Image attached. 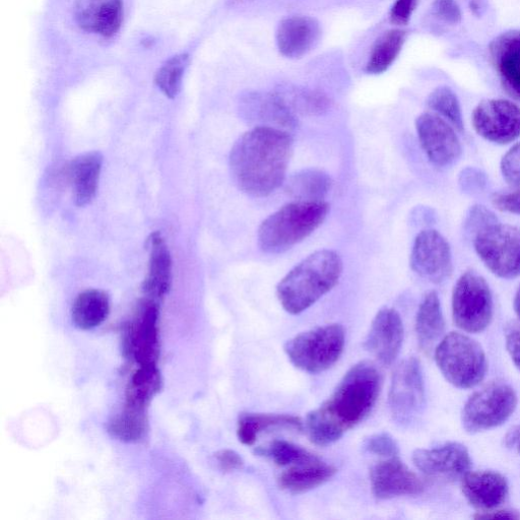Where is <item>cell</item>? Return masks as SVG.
<instances>
[{
  "mask_svg": "<svg viewBox=\"0 0 520 520\" xmlns=\"http://www.w3.org/2000/svg\"><path fill=\"white\" fill-rule=\"evenodd\" d=\"M435 361L444 378L461 389L480 384L488 370L483 348L461 333H450L440 341L435 349Z\"/></svg>",
  "mask_w": 520,
  "mask_h": 520,
  "instance_id": "5b68a950",
  "label": "cell"
},
{
  "mask_svg": "<svg viewBox=\"0 0 520 520\" xmlns=\"http://www.w3.org/2000/svg\"><path fill=\"white\" fill-rule=\"evenodd\" d=\"M188 61L187 54L175 55L168 59L157 72L155 82L168 98L174 99L178 95Z\"/></svg>",
  "mask_w": 520,
  "mask_h": 520,
  "instance_id": "e575fe53",
  "label": "cell"
},
{
  "mask_svg": "<svg viewBox=\"0 0 520 520\" xmlns=\"http://www.w3.org/2000/svg\"><path fill=\"white\" fill-rule=\"evenodd\" d=\"M491 202L500 212L520 215V186H511V188L495 192Z\"/></svg>",
  "mask_w": 520,
  "mask_h": 520,
  "instance_id": "74e56055",
  "label": "cell"
},
{
  "mask_svg": "<svg viewBox=\"0 0 520 520\" xmlns=\"http://www.w3.org/2000/svg\"><path fill=\"white\" fill-rule=\"evenodd\" d=\"M420 144L429 161L437 167H448L462 154L461 141L454 128L436 113H423L416 120Z\"/></svg>",
  "mask_w": 520,
  "mask_h": 520,
  "instance_id": "7c38bea8",
  "label": "cell"
},
{
  "mask_svg": "<svg viewBox=\"0 0 520 520\" xmlns=\"http://www.w3.org/2000/svg\"><path fill=\"white\" fill-rule=\"evenodd\" d=\"M148 246L150 250L149 271L143 284V291L146 298L160 302L171 287V253L159 232L151 235Z\"/></svg>",
  "mask_w": 520,
  "mask_h": 520,
  "instance_id": "44dd1931",
  "label": "cell"
},
{
  "mask_svg": "<svg viewBox=\"0 0 520 520\" xmlns=\"http://www.w3.org/2000/svg\"><path fill=\"white\" fill-rule=\"evenodd\" d=\"M505 446L520 454V425L511 428L504 437Z\"/></svg>",
  "mask_w": 520,
  "mask_h": 520,
  "instance_id": "f6af8a7d",
  "label": "cell"
},
{
  "mask_svg": "<svg viewBox=\"0 0 520 520\" xmlns=\"http://www.w3.org/2000/svg\"><path fill=\"white\" fill-rule=\"evenodd\" d=\"M345 343L344 328L334 323L297 335L286 343L284 351L296 368L315 374L330 369L339 361Z\"/></svg>",
  "mask_w": 520,
  "mask_h": 520,
  "instance_id": "8992f818",
  "label": "cell"
},
{
  "mask_svg": "<svg viewBox=\"0 0 520 520\" xmlns=\"http://www.w3.org/2000/svg\"><path fill=\"white\" fill-rule=\"evenodd\" d=\"M293 112L303 114H321L330 107V101L324 95L305 89H286L279 94Z\"/></svg>",
  "mask_w": 520,
  "mask_h": 520,
  "instance_id": "d590c367",
  "label": "cell"
},
{
  "mask_svg": "<svg viewBox=\"0 0 520 520\" xmlns=\"http://www.w3.org/2000/svg\"><path fill=\"white\" fill-rule=\"evenodd\" d=\"M276 428L301 430L303 424L300 418L289 415L242 414L237 424V436L244 445H253L260 434Z\"/></svg>",
  "mask_w": 520,
  "mask_h": 520,
  "instance_id": "83f0119b",
  "label": "cell"
},
{
  "mask_svg": "<svg viewBox=\"0 0 520 520\" xmlns=\"http://www.w3.org/2000/svg\"><path fill=\"white\" fill-rule=\"evenodd\" d=\"M75 17L84 31L111 38L121 27L123 3L122 0H77Z\"/></svg>",
  "mask_w": 520,
  "mask_h": 520,
  "instance_id": "ac0fdd59",
  "label": "cell"
},
{
  "mask_svg": "<svg viewBox=\"0 0 520 520\" xmlns=\"http://www.w3.org/2000/svg\"><path fill=\"white\" fill-rule=\"evenodd\" d=\"M477 519H519L520 515L510 510H489L482 511V513L476 516Z\"/></svg>",
  "mask_w": 520,
  "mask_h": 520,
  "instance_id": "bcb514c9",
  "label": "cell"
},
{
  "mask_svg": "<svg viewBox=\"0 0 520 520\" xmlns=\"http://www.w3.org/2000/svg\"><path fill=\"white\" fill-rule=\"evenodd\" d=\"M343 269L336 251L312 253L279 283L277 297L282 307L292 315L304 312L338 285Z\"/></svg>",
  "mask_w": 520,
  "mask_h": 520,
  "instance_id": "3957f363",
  "label": "cell"
},
{
  "mask_svg": "<svg viewBox=\"0 0 520 520\" xmlns=\"http://www.w3.org/2000/svg\"><path fill=\"white\" fill-rule=\"evenodd\" d=\"M427 104L436 114L463 132L465 125L462 106L457 94L450 88H436L429 95Z\"/></svg>",
  "mask_w": 520,
  "mask_h": 520,
  "instance_id": "836d02e7",
  "label": "cell"
},
{
  "mask_svg": "<svg viewBox=\"0 0 520 520\" xmlns=\"http://www.w3.org/2000/svg\"><path fill=\"white\" fill-rule=\"evenodd\" d=\"M425 382L421 364L412 357L396 369L389 389V409L396 421L409 424L425 406Z\"/></svg>",
  "mask_w": 520,
  "mask_h": 520,
  "instance_id": "30bf717a",
  "label": "cell"
},
{
  "mask_svg": "<svg viewBox=\"0 0 520 520\" xmlns=\"http://www.w3.org/2000/svg\"><path fill=\"white\" fill-rule=\"evenodd\" d=\"M474 246L495 276L506 280L520 276V229L494 223L475 234Z\"/></svg>",
  "mask_w": 520,
  "mask_h": 520,
  "instance_id": "ba28073f",
  "label": "cell"
},
{
  "mask_svg": "<svg viewBox=\"0 0 520 520\" xmlns=\"http://www.w3.org/2000/svg\"><path fill=\"white\" fill-rule=\"evenodd\" d=\"M337 473V469L319 458L304 462L290 468L279 476V487L291 494H302L329 482Z\"/></svg>",
  "mask_w": 520,
  "mask_h": 520,
  "instance_id": "cb8c5ba5",
  "label": "cell"
},
{
  "mask_svg": "<svg viewBox=\"0 0 520 520\" xmlns=\"http://www.w3.org/2000/svg\"><path fill=\"white\" fill-rule=\"evenodd\" d=\"M445 332V320L439 296L429 292L422 300L416 317V334L420 347L430 351Z\"/></svg>",
  "mask_w": 520,
  "mask_h": 520,
  "instance_id": "484cf974",
  "label": "cell"
},
{
  "mask_svg": "<svg viewBox=\"0 0 520 520\" xmlns=\"http://www.w3.org/2000/svg\"><path fill=\"white\" fill-rule=\"evenodd\" d=\"M373 495L380 500L421 494L424 484L399 457L384 459L370 472Z\"/></svg>",
  "mask_w": 520,
  "mask_h": 520,
  "instance_id": "e0dca14e",
  "label": "cell"
},
{
  "mask_svg": "<svg viewBox=\"0 0 520 520\" xmlns=\"http://www.w3.org/2000/svg\"><path fill=\"white\" fill-rule=\"evenodd\" d=\"M160 302L145 298L130 324L128 351L140 366H157L160 357Z\"/></svg>",
  "mask_w": 520,
  "mask_h": 520,
  "instance_id": "9a60e30c",
  "label": "cell"
},
{
  "mask_svg": "<svg viewBox=\"0 0 520 520\" xmlns=\"http://www.w3.org/2000/svg\"><path fill=\"white\" fill-rule=\"evenodd\" d=\"M319 23L310 17L295 16L283 20L277 30V45L287 58H301L319 42Z\"/></svg>",
  "mask_w": 520,
  "mask_h": 520,
  "instance_id": "d6986e66",
  "label": "cell"
},
{
  "mask_svg": "<svg viewBox=\"0 0 520 520\" xmlns=\"http://www.w3.org/2000/svg\"><path fill=\"white\" fill-rule=\"evenodd\" d=\"M494 223H497L494 214L482 206L473 207L467 221L468 227L475 234Z\"/></svg>",
  "mask_w": 520,
  "mask_h": 520,
  "instance_id": "7bdbcfd3",
  "label": "cell"
},
{
  "mask_svg": "<svg viewBox=\"0 0 520 520\" xmlns=\"http://www.w3.org/2000/svg\"><path fill=\"white\" fill-rule=\"evenodd\" d=\"M432 8L434 15L447 24L458 25L462 22V10L455 0H434Z\"/></svg>",
  "mask_w": 520,
  "mask_h": 520,
  "instance_id": "ab89813d",
  "label": "cell"
},
{
  "mask_svg": "<svg viewBox=\"0 0 520 520\" xmlns=\"http://www.w3.org/2000/svg\"><path fill=\"white\" fill-rule=\"evenodd\" d=\"M493 314V296L487 281L475 272L462 275L452 293V315L458 328L470 334L482 333Z\"/></svg>",
  "mask_w": 520,
  "mask_h": 520,
  "instance_id": "52a82bcc",
  "label": "cell"
},
{
  "mask_svg": "<svg viewBox=\"0 0 520 520\" xmlns=\"http://www.w3.org/2000/svg\"><path fill=\"white\" fill-rule=\"evenodd\" d=\"M514 389L504 383L490 384L474 394L466 403L462 423L470 434L487 431L503 425L517 407Z\"/></svg>",
  "mask_w": 520,
  "mask_h": 520,
  "instance_id": "9c48e42d",
  "label": "cell"
},
{
  "mask_svg": "<svg viewBox=\"0 0 520 520\" xmlns=\"http://www.w3.org/2000/svg\"><path fill=\"white\" fill-rule=\"evenodd\" d=\"M242 110L248 120L271 124V127L293 128L297 124L294 112L279 94H249L243 100Z\"/></svg>",
  "mask_w": 520,
  "mask_h": 520,
  "instance_id": "7402d4cb",
  "label": "cell"
},
{
  "mask_svg": "<svg viewBox=\"0 0 520 520\" xmlns=\"http://www.w3.org/2000/svg\"><path fill=\"white\" fill-rule=\"evenodd\" d=\"M407 34L395 29L384 33L375 43L367 63L366 71L370 75L385 73L399 57Z\"/></svg>",
  "mask_w": 520,
  "mask_h": 520,
  "instance_id": "f546056e",
  "label": "cell"
},
{
  "mask_svg": "<svg viewBox=\"0 0 520 520\" xmlns=\"http://www.w3.org/2000/svg\"><path fill=\"white\" fill-rule=\"evenodd\" d=\"M110 298L100 290H87L75 300L72 317L77 328L83 331L93 330L109 316Z\"/></svg>",
  "mask_w": 520,
  "mask_h": 520,
  "instance_id": "4316f807",
  "label": "cell"
},
{
  "mask_svg": "<svg viewBox=\"0 0 520 520\" xmlns=\"http://www.w3.org/2000/svg\"><path fill=\"white\" fill-rule=\"evenodd\" d=\"M162 388V377L156 366H140L126 390V405L146 409Z\"/></svg>",
  "mask_w": 520,
  "mask_h": 520,
  "instance_id": "4dcf8cb0",
  "label": "cell"
},
{
  "mask_svg": "<svg viewBox=\"0 0 520 520\" xmlns=\"http://www.w3.org/2000/svg\"><path fill=\"white\" fill-rule=\"evenodd\" d=\"M490 53L505 85L520 96V31L499 35L490 44Z\"/></svg>",
  "mask_w": 520,
  "mask_h": 520,
  "instance_id": "d4e9b609",
  "label": "cell"
},
{
  "mask_svg": "<svg viewBox=\"0 0 520 520\" xmlns=\"http://www.w3.org/2000/svg\"><path fill=\"white\" fill-rule=\"evenodd\" d=\"M506 348L516 368L520 371V320L506 329Z\"/></svg>",
  "mask_w": 520,
  "mask_h": 520,
  "instance_id": "b9f144b4",
  "label": "cell"
},
{
  "mask_svg": "<svg viewBox=\"0 0 520 520\" xmlns=\"http://www.w3.org/2000/svg\"><path fill=\"white\" fill-rule=\"evenodd\" d=\"M472 121L476 133L488 142L508 145L520 138V107L510 100L482 101Z\"/></svg>",
  "mask_w": 520,
  "mask_h": 520,
  "instance_id": "8fae6325",
  "label": "cell"
},
{
  "mask_svg": "<svg viewBox=\"0 0 520 520\" xmlns=\"http://www.w3.org/2000/svg\"><path fill=\"white\" fill-rule=\"evenodd\" d=\"M410 265L422 279L434 284L447 280L453 270L448 241L436 230H424L415 239Z\"/></svg>",
  "mask_w": 520,
  "mask_h": 520,
  "instance_id": "4fadbf2b",
  "label": "cell"
},
{
  "mask_svg": "<svg viewBox=\"0 0 520 520\" xmlns=\"http://www.w3.org/2000/svg\"><path fill=\"white\" fill-rule=\"evenodd\" d=\"M333 188L331 176L317 169L302 170L289 179L286 191L299 202H323Z\"/></svg>",
  "mask_w": 520,
  "mask_h": 520,
  "instance_id": "f1b7e54d",
  "label": "cell"
},
{
  "mask_svg": "<svg viewBox=\"0 0 520 520\" xmlns=\"http://www.w3.org/2000/svg\"><path fill=\"white\" fill-rule=\"evenodd\" d=\"M103 165L99 152H89L75 158L69 166V177L74 199L79 207H85L95 199Z\"/></svg>",
  "mask_w": 520,
  "mask_h": 520,
  "instance_id": "603a6c76",
  "label": "cell"
},
{
  "mask_svg": "<svg viewBox=\"0 0 520 520\" xmlns=\"http://www.w3.org/2000/svg\"><path fill=\"white\" fill-rule=\"evenodd\" d=\"M215 460L221 471L231 473L243 468L244 462L240 455L231 449H223L215 453Z\"/></svg>",
  "mask_w": 520,
  "mask_h": 520,
  "instance_id": "ee69618b",
  "label": "cell"
},
{
  "mask_svg": "<svg viewBox=\"0 0 520 520\" xmlns=\"http://www.w3.org/2000/svg\"><path fill=\"white\" fill-rule=\"evenodd\" d=\"M293 140L284 129L257 126L235 143L230 171L240 190L253 198H266L285 181Z\"/></svg>",
  "mask_w": 520,
  "mask_h": 520,
  "instance_id": "7a4b0ae2",
  "label": "cell"
},
{
  "mask_svg": "<svg viewBox=\"0 0 520 520\" xmlns=\"http://www.w3.org/2000/svg\"><path fill=\"white\" fill-rule=\"evenodd\" d=\"M501 172L510 186H520V143L515 144L503 156Z\"/></svg>",
  "mask_w": 520,
  "mask_h": 520,
  "instance_id": "f35d334b",
  "label": "cell"
},
{
  "mask_svg": "<svg viewBox=\"0 0 520 520\" xmlns=\"http://www.w3.org/2000/svg\"><path fill=\"white\" fill-rule=\"evenodd\" d=\"M413 462L426 477L445 482L462 480L472 467L467 447L455 442L418 449L413 454Z\"/></svg>",
  "mask_w": 520,
  "mask_h": 520,
  "instance_id": "5bb4252c",
  "label": "cell"
},
{
  "mask_svg": "<svg viewBox=\"0 0 520 520\" xmlns=\"http://www.w3.org/2000/svg\"><path fill=\"white\" fill-rule=\"evenodd\" d=\"M381 385L382 377L375 365L364 361L353 366L329 400L308 414L305 429L310 440L320 446L340 440L371 413Z\"/></svg>",
  "mask_w": 520,
  "mask_h": 520,
  "instance_id": "6da1fadb",
  "label": "cell"
},
{
  "mask_svg": "<svg viewBox=\"0 0 520 520\" xmlns=\"http://www.w3.org/2000/svg\"><path fill=\"white\" fill-rule=\"evenodd\" d=\"M255 453L283 469L308 462L316 457L305 448L286 440H275L265 446H259L255 449Z\"/></svg>",
  "mask_w": 520,
  "mask_h": 520,
  "instance_id": "d6a6232c",
  "label": "cell"
},
{
  "mask_svg": "<svg viewBox=\"0 0 520 520\" xmlns=\"http://www.w3.org/2000/svg\"><path fill=\"white\" fill-rule=\"evenodd\" d=\"M404 323L394 308H383L374 317L365 349L383 365H392L404 342Z\"/></svg>",
  "mask_w": 520,
  "mask_h": 520,
  "instance_id": "2e32d148",
  "label": "cell"
},
{
  "mask_svg": "<svg viewBox=\"0 0 520 520\" xmlns=\"http://www.w3.org/2000/svg\"><path fill=\"white\" fill-rule=\"evenodd\" d=\"M108 432L123 442H139L147 432L146 409L126 405L124 411L109 423Z\"/></svg>",
  "mask_w": 520,
  "mask_h": 520,
  "instance_id": "1f68e13d",
  "label": "cell"
},
{
  "mask_svg": "<svg viewBox=\"0 0 520 520\" xmlns=\"http://www.w3.org/2000/svg\"><path fill=\"white\" fill-rule=\"evenodd\" d=\"M330 212L325 202L288 204L268 217L257 231V243L266 253L285 252L318 229Z\"/></svg>",
  "mask_w": 520,
  "mask_h": 520,
  "instance_id": "277c9868",
  "label": "cell"
},
{
  "mask_svg": "<svg viewBox=\"0 0 520 520\" xmlns=\"http://www.w3.org/2000/svg\"><path fill=\"white\" fill-rule=\"evenodd\" d=\"M462 488L469 503L482 511L497 508L508 495L506 478L493 471H470L462 479Z\"/></svg>",
  "mask_w": 520,
  "mask_h": 520,
  "instance_id": "ffe728a7",
  "label": "cell"
},
{
  "mask_svg": "<svg viewBox=\"0 0 520 520\" xmlns=\"http://www.w3.org/2000/svg\"><path fill=\"white\" fill-rule=\"evenodd\" d=\"M364 449L384 459L399 457L398 443L386 433L374 434L367 438L364 442Z\"/></svg>",
  "mask_w": 520,
  "mask_h": 520,
  "instance_id": "8d00e7d4",
  "label": "cell"
},
{
  "mask_svg": "<svg viewBox=\"0 0 520 520\" xmlns=\"http://www.w3.org/2000/svg\"><path fill=\"white\" fill-rule=\"evenodd\" d=\"M514 310L520 320V286L514 297Z\"/></svg>",
  "mask_w": 520,
  "mask_h": 520,
  "instance_id": "7dc6e473",
  "label": "cell"
},
{
  "mask_svg": "<svg viewBox=\"0 0 520 520\" xmlns=\"http://www.w3.org/2000/svg\"><path fill=\"white\" fill-rule=\"evenodd\" d=\"M417 7V0H397L390 10V20L396 25H408Z\"/></svg>",
  "mask_w": 520,
  "mask_h": 520,
  "instance_id": "60d3db41",
  "label": "cell"
}]
</instances>
